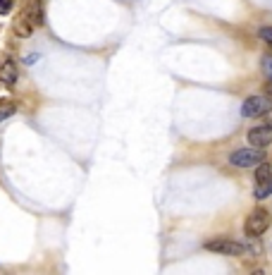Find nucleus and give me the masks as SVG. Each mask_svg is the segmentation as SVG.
Returning a JSON list of instances; mask_svg holds the SVG:
<instances>
[{"label": "nucleus", "instance_id": "1", "mask_svg": "<svg viewBox=\"0 0 272 275\" xmlns=\"http://www.w3.org/2000/svg\"><path fill=\"white\" fill-rule=\"evenodd\" d=\"M270 211H265V208H253V211L249 213V218H246V223H244V232H246V237H260L265 235V230L270 228Z\"/></svg>", "mask_w": 272, "mask_h": 275}, {"label": "nucleus", "instance_id": "2", "mask_svg": "<svg viewBox=\"0 0 272 275\" xmlns=\"http://www.w3.org/2000/svg\"><path fill=\"white\" fill-rule=\"evenodd\" d=\"M272 194V168L270 163L256 165V177H253V197L256 199H267Z\"/></svg>", "mask_w": 272, "mask_h": 275}, {"label": "nucleus", "instance_id": "3", "mask_svg": "<svg viewBox=\"0 0 272 275\" xmlns=\"http://www.w3.org/2000/svg\"><path fill=\"white\" fill-rule=\"evenodd\" d=\"M265 160V151L258 149V146H251V149H239L229 156V163L234 168H256Z\"/></svg>", "mask_w": 272, "mask_h": 275}, {"label": "nucleus", "instance_id": "4", "mask_svg": "<svg viewBox=\"0 0 272 275\" xmlns=\"http://www.w3.org/2000/svg\"><path fill=\"white\" fill-rule=\"evenodd\" d=\"M270 110H272V98H267V96H249L244 101V105H241V115L256 120V118L267 115Z\"/></svg>", "mask_w": 272, "mask_h": 275}, {"label": "nucleus", "instance_id": "5", "mask_svg": "<svg viewBox=\"0 0 272 275\" xmlns=\"http://www.w3.org/2000/svg\"><path fill=\"white\" fill-rule=\"evenodd\" d=\"M205 249L213 254H220V256H241L246 252L241 242H234V239H227V237H218V239L205 242Z\"/></svg>", "mask_w": 272, "mask_h": 275}, {"label": "nucleus", "instance_id": "6", "mask_svg": "<svg viewBox=\"0 0 272 275\" xmlns=\"http://www.w3.org/2000/svg\"><path fill=\"white\" fill-rule=\"evenodd\" d=\"M246 139H249L251 146H258V149L270 146V144H272V125H258V127H253V129H249Z\"/></svg>", "mask_w": 272, "mask_h": 275}, {"label": "nucleus", "instance_id": "7", "mask_svg": "<svg viewBox=\"0 0 272 275\" xmlns=\"http://www.w3.org/2000/svg\"><path fill=\"white\" fill-rule=\"evenodd\" d=\"M22 17L32 26H41L43 24V0H26V8H24Z\"/></svg>", "mask_w": 272, "mask_h": 275}, {"label": "nucleus", "instance_id": "8", "mask_svg": "<svg viewBox=\"0 0 272 275\" xmlns=\"http://www.w3.org/2000/svg\"><path fill=\"white\" fill-rule=\"evenodd\" d=\"M17 79H19L17 63H15V60H5V63L0 65V84H3V87H8V89H12L17 84Z\"/></svg>", "mask_w": 272, "mask_h": 275}, {"label": "nucleus", "instance_id": "9", "mask_svg": "<svg viewBox=\"0 0 272 275\" xmlns=\"http://www.w3.org/2000/svg\"><path fill=\"white\" fill-rule=\"evenodd\" d=\"M34 29H36V26H32V24L26 22L24 17H22V19H19V22L15 24V34H17V36H19V39H29V36H32V34H34Z\"/></svg>", "mask_w": 272, "mask_h": 275}, {"label": "nucleus", "instance_id": "10", "mask_svg": "<svg viewBox=\"0 0 272 275\" xmlns=\"http://www.w3.org/2000/svg\"><path fill=\"white\" fill-rule=\"evenodd\" d=\"M12 113H15V105H12V103H10V101H0V122H3L5 118H10Z\"/></svg>", "mask_w": 272, "mask_h": 275}, {"label": "nucleus", "instance_id": "11", "mask_svg": "<svg viewBox=\"0 0 272 275\" xmlns=\"http://www.w3.org/2000/svg\"><path fill=\"white\" fill-rule=\"evenodd\" d=\"M263 74L267 77V81H272V55L263 58Z\"/></svg>", "mask_w": 272, "mask_h": 275}, {"label": "nucleus", "instance_id": "12", "mask_svg": "<svg viewBox=\"0 0 272 275\" xmlns=\"http://www.w3.org/2000/svg\"><path fill=\"white\" fill-rule=\"evenodd\" d=\"M258 36H260V39H263L265 43H270V46H272V26H260Z\"/></svg>", "mask_w": 272, "mask_h": 275}, {"label": "nucleus", "instance_id": "13", "mask_svg": "<svg viewBox=\"0 0 272 275\" xmlns=\"http://www.w3.org/2000/svg\"><path fill=\"white\" fill-rule=\"evenodd\" d=\"M12 10V0H0V15H10Z\"/></svg>", "mask_w": 272, "mask_h": 275}]
</instances>
